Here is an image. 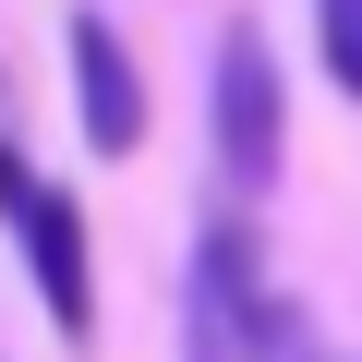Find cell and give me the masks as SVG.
I'll return each instance as SVG.
<instances>
[{
    "label": "cell",
    "mask_w": 362,
    "mask_h": 362,
    "mask_svg": "<svg viewBox=\"0 0 362 362\" xmlns=\"http://www.w3.org/2000/svg\"><path fill=\"white\" fill-rule=\"evenodd\" d=\"M290 314L266 290V242L254 218H206L194 266H181V362H278Z\"/></svg>",
    "instance_id": "cell-1"
},
{
    "label": "cell",
    "mask_w": 362,
    "mask_h": 362,
    "mask_svg": "<svg viewBox=\"0 0 362 362\" xmlns=\"http://www.w3.org/2000/svg\"><path fill=\"white\" fill-rule=\"evenodd\" d=\"M278 61H266V37L254 25H230L218 37V181L254 206V194H278Z\"/></svg>",
    "instance_id": "cell-2"
},
{
    "label": "cell",
    "mask_w": 362,
    "mask_h": 362,
    "mask_svg": "<svg viewBox=\"0 0 362 362\" xmlns=\"http://www.w3.org/2000/svg\"><path fill=\"white\" fill-rule=\"evenodd\" d=\"M13 230H25V266H37V302H49L61 350H85V338H97V278H85V206L61 194V181H37Z\"/></svg>",
    "instance_id": "cell-3"
},
{
    "label": "cell",
    "mask_w": 362,
    "mask_h": 362,
    "mask_svg": "<svg viewBox=\"0 0 362 362\" xmlns=\"http://www.w3.org/2000/svg\"><path fill=\"white\" fill-rule=\"evenodd\" d=\"M73 109H85V145L97 157H133L145 145V73L109 37V13H73Z\"/></svg>",
    "instance_id": "cell-4"
},
{
    "label": "cell",
    "mask_w": 362,
    "mask_h": 362,
    "mask_svg": "<svg viewBox=\"0 0 362 362\" xmlns=\"http://www.w3.org/2000/svg\"><path fill=\"white\" fill-rule=\"evenodd\" d=\"M314 49H326V73H338V97L362 109V0H314Z\"/></svg>",
    "instance_id": "cell-5"
},
{
    "label": "cell",
    "mask_w": 362,
    "mask_h": 362,
    "mask_svg": "<svg viewBox=\"0 0 362 362\" xmlns=\"http://www.w3.org/2000/svg\"><path fill=\"white\" fill-rule=\"evenodd\" d=\"M25 194H37V169H25L13 145H0V218H25Z\"/></svg>",
    "instance_id": "cell-6"
},
{
    "label": "cell",
    "mask_w": 362,
    "mask_h": 362,
    "mask_svg": "<svg viewBox=\"0 0 362 362\" xmlns=\"http://www.w3.org/2000/svg\"><path fill=\"white\" fill-rule=\"evenodd\" d=\"M278 362H314V350H302V338H278Z\"/></svg>",
    "instance_id": "cell-7"
}]
</instances>
